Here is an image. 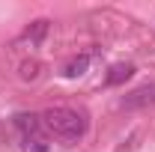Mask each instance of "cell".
Wrapping results in <instances>:
<instances>
[{"label":"cell","mask_w":155,"mask_h":152,"mask_svg":"<svg viewBox=\"0 0 155 152\" xmlns=\"http://www.w3.org/2000/svg\"><path fill=\"white\" fill-rule=\"evenodd\" d=\"M42 125L48 134L72 143V140H81L87 134V116L75 107H48L42 114Z\"/></svg>","instance_id":"6da1fadb"},{"label":"cell","mask_w":155,"mask_h":152,"mask_svg":"<svg viewBox=\"0 0 155 152\" xmlns=\"http://www.w3.org/2000/svg\"><path fill=\"white\" fill-rule=\"evenodd\" d=\"M125 111H140V107H152L155 104V84H143V87H137L131 90L128 95H122V101H119Z\"/></svg>","instance_id":"7a4b0ae2"},{"label":"cell","mask_w":155,"mask_h":152,"mask_svg":"<svg viewBox=\"0 0 155 152\" xmlns=\"http://www.w3.org/2000/svg\"><path fill=\"white\" fill-rule=\"evenodd\" d=\"M15 128L21 131V137H33V134H45V125H42V116L36 114H15L12 116Z\"/></svg>","instance_id":"3957f363"},{"label":"cell","mask_w":155,"mask_h":152,"mask_svg":"<svg viewBox=\"0 0 155 152\" xmlns=\"http://www.w3.org/2000/svg\"><path fill=\"white\" fill-rule=\"evenodd\" d=\"M131 75H134V66H131V63H116V66H110L104 84H107V87H119L122 81H128Z\"/></svg>","instance_id":"277c9868"},{"label":"cell","mask_w":155,"mask_h":152,"mask_svg":"<svg viewBox=\"0 0 155 152\" xmlns=\"http://www.w3.org/2000/svg\"><path fill=\"white\" fill-rule=\"evenodd\" d=\"M90 69V54H81V57H72L66 66H63V78H69V81H75L81 78L84 72Z\"/></svg>","instance_id":"5b68a950"},{"label":"cell","mask_w":155,"mask_h":152,"mask_svg":"<svg viewBox=\"0 0 155 152\" xmlns=\"http://www.w3.org/2000/svg\"><path fill=\"white\" fill-rule=\"evenodd\" d=\"M48 27H51V21L48 18H39V21H33L27 30H24V42H30V45H39L42 39H45V33H48Z\"/></svg>","instance_id":"8992f818"},{"label":"cell","mask_w":155,"mask_h":152,"mask_svg":"<svg viewBox=\"0 0 155 152\" xmlns=\"http://www.w3.org/2000/svg\"><path fill=\"white\" fill-rule=\"evenodd\" d=\"M24 152H51V140H48L45 134L24 137Z\"/></svg>","instance_id":"52a82bcc"},{"label":"cell","mask_w":155,"mask_h":152,"mask_svg":"<svg viewBox=\"0 0 155 152\" xmlns=\"http://www.w3.org/2000/svg\"><path fill=\"white\" fill-rule=\"evenodd\" d=\"M18 75H21V81H36V78L42 75V63H39V60H24Z\"/></svg>","instance_id":"ba28073f"}]
</instances>
